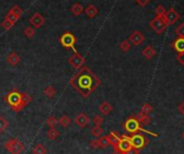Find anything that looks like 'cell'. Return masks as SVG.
<instances>
[{"label":"cell","instance_id":"7402d4cb","mask_svg":"<svg viewBox=\"0 0 184 154\" xmlns=\"http://www.w3.org/2000/svg\"><path fill=\"white\" fill-rule=\"evenodd\" d=\"M31 153H33V154H47V149H46V147H45L44 144L38 143V144H36V146L33 148Z\"/></svg>","mask_w":184,"mask_h":154},{"label":"cell","instance_id":"d590c367","mask_svg":"<svg viewBox=\"0 0 184 154\" xmlns=\"http://www.w3.org/2000/svg\"><path fill=\"white\" fill-rule=\"evenodd\" d=\"M176 33L178 35V37L184 38V23L180 24L176 29Z\"/></svg>","mask_w":184,"mask_h":154},{"label":"cell","instance_id":"d4e9b609","mask_svg":"<svg viewBox=\"0 0 184 154\" xmlns=\"http://www.w3.org/2000/svg\"><path fill=\"white\" fill-rule=\"evenodd\" d=\"M58 121H59V123H60V125L64 128L68 127V125L70 124V119L67 117V115H62Z\"/></svg>","mask_w":184,"mask_h":154},{"label":"cell","instance_id":"277c9868","mask_svg":"<svg viewBox=\"0 0 184 154\" xmlns=\"http://www.w3.org/2000/svg\"><path fill=\"white\" fill-rule=\"evenodd\" d=\"M124 128L130 134H137L138 132H140V130H143V132H146L147 134L157 136L156 134H153L151 132H147V130H143V128L140 126V123H139V121L135 119V117H129V119L124 123Z\"/></svg>","mask_w":184,"mask_h":154},{"label":"cell","instance_id":"9c48e42d","mask_svg":"<svg viewBox=\"0 0 184 154\" xmlns=\"http://www.w3.org/2000/svg\"><path fill=\"white\" fill-rule=\"evenodd\" d=\"M45 23H46V19H45V17L38 12L34 13V14L31 15V19H29V24H31V26L36 29L41 28V27L45 25Z\"/></svg>","mask_w":184,"mask_h":154},{"label":"cell","instance_id":"b9f144b4","mask_svg":"<svg viewBox=\"0 0 184 154\" xmlns=\"http://www.w3.org/2000/svg\"><path fill=\"white\" fill-rule=\"evenodd\" d=\"M140 153V150H135V149H130L129 151H127V152H125L124 154H139Z\"/></svg>","mask_w":184,"mask_h":154},{"label":"cell","instance_id":"f1b7e54d","mask_svg":"<svg viewBox=\"0 0 184 154\" xmlns=\"http://www.w3.org/2000/svg\"><path fill=\"white\" fill-rule=\"evenodd\" d=\"M119 47H120V50L124 52V53H127V52L131 49V43L129 42V40H124V41L120 43Z\"/></svg>","mask_w":184,"mask_h":154},{"label":"cell","instance_id":"9a60e30c","mask_svg":"<svg viewBox=\"0 0 184 154\" xmlns=\"http://www.w3.org/2000/svg\"><path fill=\"white\" fill-rule=\"evenodd\" d=\"M83 12L86 13L87 17H89V19H94V17L99 14V9H97L94 4H89L87 8H85Z\"/></svg>","mask_w":184,"mask_h":154},{"label":"cell","instance_id":"6da1fadb","mask_svg":"<svg viewBox=\"0 0 184 154\" xmlns=\"http://www.w3.org/2000/svg\"><path fill=\"white\" fill-rule=\"evenodd\" d=\"M68 83L83 98H88L102 84L99 77L87 66H83L78 69V71L69 79Z\"/></svg>","mask_w":184,"mask_h":154},{"label":"cell","instance_id":"8992f818","mask_svg":"<svg viewBox=\"0 0 184 154\" xmlns=\"http://www.w3.org/2000/svg\"><path fill=\"white\" fill-rule=\"evenodd\" d=\"M129 139H130V143L132 148L135 150H141L149 142L144 136L140 135V134H133L132 137H129Z\"/></svg>","mask_w":184,"mask_h":154},{"label":"cell","instance_id":"ffe728a7","mask_svg":"<svg viewBox=\"0 0 184 154\" xmlns=\"http://www.w3.org/2000/svg\"><path fill=\"white\" fill-rule=\"evenodd\" d=\"M83 10H85V8H83V4L79 3V2H76V3H74L72 7H70V12H72L75 16L80 15L81 13L83 12Z\"/></svg>","mask_w":184,"mask_h":154},{"label":"cell","instance_id":"484cf974","mask_svg":"<svg viewBox=\"0 0 184 154\" xmlns=\"http://www.w3.org/2000/svg\"><path fill=\"white\" fill-rule=\"evenodd\" d=\"M46 123H47V125L49 126L50 128H54L56 125H58L59 121H58V119H56V117H54V115H51V117H49L47 119Z\"/></svg>","mask_w":184,"mask_h":154},{"label":"cell","instance_id":"d6986e66","mask_svg":"<svg viewBox=\"0 0 184 154\" xmlns=\"http://www.w3.org/2000/svg\"><path fill=\"white\" fill-rule=\"evenodd\" d=\"M112 110H113V107L111 106L110 103H107V101H103V103L99 106V111L103 115H108L112 112Z\"/></svg>","mask_w":184,"mask_h":154},{"label":"cell","instance_id":"f35d334b","mask_svg":"<svg viewBox=\"0 0 184 154\" xmlns=\"http://www.w3.org/2000/svg\"><path fill=\"white\" fill-rule=\"evenodd\" d=\"M155 12H156V16H163L166 13V10L163 6H158L157 8H156Z\"/></svg>","mask_w":184,"mask_h":154},{"label":"cell","instance_id":"e575fe53","mask_svg":"<svg viewBox=\"0 0 184 154\" xmlns=\"http://www.w3.org/2000/svg\"><path fill=\"white\" fill-rule=\"evenodd\" d=\"M152 111H153V107H152L149 103H144V105L142 106V109H141V112L144 113V114H147V115H149Z\"/></svg>","mask_w":184,"mask_h":154},{"label":"cell","instance_id":"44dd1931","mask_svg":"<svg viewBox=\"0 0 184 154\" xmlns=\"http://www.w3.org/2000/svg\"><path fill=\"white\" fill-rule=\"evenodd\" d=\"M107 137H108L110 144H112V146L115 148V147H117V144H118V142H119L120 137H121V136H120L118 133H116V132H112L110 134V136H107Z\"/></svg>","mask_w":184,"mask_h":154},{"label":"cell","instance_id":"7a4b0ae2","mask_svg":"<svg viewBox=\"0 0 184 154\" xmlns=\"http://www.w3.org/2000/svg\"><path fill=\"white\" fill-rule=\"evenodd\" d=\"M3 99L15 112H20L25 108V106L22 103V94L17 92V90H12Z\"/></svg>","mask_w":184,"mask_h":154},{"label":"cell","instance_id":"5b68a950","mask_svg":"<svg viewBox=\"0 0 184 154\" xmlns=\"http://www.w3.org/2000/svg\"><path fill=\"white\" fill-rule=\"evenodd\" d=\"M76 37L73 35L69 31H66L64 33L62 36L60 37V43L62 46H64L65 49H72L74 52H76V49H75V44H76Z\"/></svg>","mask_w":184,"mask_h":154},{"label":"cell","instance_id":"f546056e","mask_svg":"<svg viewBox=\"0 0 184 154\" xmlns=\"http://www.w3.org/2000/svg\"><path fill=\"white\" fill-rule=\"evenodd\" d=\"M99 140H100V143H101V149H105L110 146V141H108L107 136H100Z\"/></svg>","mask_w":184,"mask_h":154},{"label":"cell","instance_id":"1f68e13d","mask_svg":"<svg viewBox=\"0 0 184 154\" xmlns=\"http://www.w3.org/2000/svg\"><path fill=\"white\" fill-rule=\"evenodd\" d=\"M24 35L26 38H28V39H31V38L35 36V28L34 27H27V28L24 29Z\"/></svg>","mask_w":184,"mask_h":154},{"label":"cell","instance_id":"3957f363","mask_svg":"<svg viewBox=\"0 0 184 154\" xmlns=\"http://www.w3.org/2000/svg\"><path fill=\"white\" fill-rule=\"evenodd\" d=\"M4 149H6L8 152H10L11 154H21L24 151V144L22 143L20 140L15 139H9L8 141L4 142L3 144Z\"/></svg>","mask_w":184,"mask_h":154},{"label":"cell","instance_id":"52a82bcc","mask_svg":"<svg viewBox=\"0 0 184 154\" xmlns=\"http://www.w3.org/2000/svg\"><path fill=\"white\" fill-rule=\"evenodd\" d=\"M151 27L155 30L156 33H158V35H161V33L165 31V29L167 28V22L165 21V19H163V16H156L154 20H152L151 21Z\"/></svg>","mask_w":184,"mask_h":154},{"label":"cell","instance_id":"d6a6232c","mask_svg":"<svg viewBox=\"0 0 184 154\" xmlns=\"http://www.w3.org/2000/svg\"><path fill=\"white\" fill-rule=\"evenodd\" d=\"M31 100H33V98H31V96L29 94H27V93H23L22 94V103H23L25 107L28 106L31 103Z\"/></svg>","mask_w":184,"mask_h":154},{"label":"cell","instance_id":"4316f807","mask_svg":"<svg viewBox=\"0 0 184 154\" xmlns=\"http://www.w3.org/2000/svg\"><path fill=\"white\" fill-rule=\"evenodd\" d=\"M9 12L13 13V14L17 15V17H21L22 14H23V9H22L21 7H19V6H13L12 8L10 9V11H9Z\"/></svg>","mask_w":184,"mask_h":154},{"label":"cell","instance_id":"bcb514c9","mask_svg":"<svg viewBox=\"0 0 184 154\" xmlns=\"http://www.w3.org/2000/svg\"><path fill=\"white\" fill-rule=\"evenodd\" d=\"M182 137H183V139H184V132L182 133Z\"/></svg>","mask_w":184,"mask_h":154},{"label":"cell","instance_id":"cb8c5ba5","mask_svg":"<svg viewBox=\"0 0 184 154\" xmlns=\"http://www.w3.org/2000/svg\"><path fill=\"white\" fill-rule=\"evenodd\" d=\"M60 136V132H59L58 130H56L55 127L54 128H50L49 130H48L47 133V137L49 138L50 140H55L56 138Z\"/></svg>","mask_w":184,"mask_h":154},{"label":"cell","instance_id":"4dcf8cb0","mask_svg":"<svg viewBox=\"0 0 184 154\" xmlns=\"http://www.w3.org/2000/svg\"><path fill=\"white\" fill-rule=\"evenodd\" d=\"M92 136L93 137H95V138H99L100 136H102V134H103V128L101 127V126H97V125H94V127L92 128Z\"/></svg>","mask_w":184,"mask_h":154},{"label":"cell","instance_id":"7bdbcfd3","mask_svg":"<svg viewBox=\"0 0 184 154\" xmlns=\"http://www.w3.org/2000/svg\"><path fill=\"white\" fill-rule=\"evenodd\" d=\"M178 110H179V112H180L181 114L184 115V101H183V103H181L180 105H179Z\"/></svg>","mask_w":184,"mask_h":154},{"label":"cell","instance_id":"ba28073f","mask_svg":"<svg viewBox=\"0 0 184 154\" xmlns=\"http://www.w3.org/2000/svg\"><path fill=\"white\" fill-rule=\"evenodd\" d=\"M85 63H86V59L85 57H83V55H81L80 53H78V52H74V54H73V56L69 58L68 60V64L72 66L73 68H75V69H80L83 66H85Z\"/></svg>","mask_w":184,"mask_h":154},{"label":"cell","instance_id":"8d00e7d4","mask_svg":"<svg viewBox=\"0 0 184 154\" xmlns=\"http://www.w3.org/2000/svg\"><path fill=\"white\" fill-rule=\"evenodd\" d=\"M4 19H7V20H9L10 22H12V23H17V21H19V19L20 17H17V15H14L13 13H11V12H8V14L6 15V17Z\"/></svg>","mask_w":184,"mask_h":154},{"label":"cell","instance_id":"4fadbf2b","mask_svg":"<svg viewBox=\"0 0 184 154\" xmlns=\"http://www.w3.org/2000/svg\"><path fill=\"white\" fill-rule=\"evenodd\" d=\"M74 122L77 126H79V127L83 128V127H86V126L89 124L90 119H89V117H87V115L85 114V113L81 112V113H79V114L76 115Z\"/></svg>","mask_w":184,"mask_h":154},{"label":"cell","instance_id":"ee69618b","mask_svg":"<svg viewBox=\"0 0 184 154\" xmlns=\"http://www.w3.org/2000/svg\"><path fill=\"white\" fill-rule=\"evenodd\" d=\"M178 60L184 66V52L182 54H180V55H178Z\"/></svg>","mask_w":184,"mask_h":154},{"label":"cell","instance_id":"603a6c76","mask_svg":"<svg viewBox=\"0 0 184 154\" xmlns=\"http://www.w3.org/2000/svg\"><path fill=\"white\" fill-rule=\"evenodd\" d=\"M44 94L46 95L48 98H53L56 95V90L51 85H48V86L44 90Z\"/></svg>","mask_w":184,"mask_h":154},{"label":"cell","instance_id":"2e32d148","mask_svg":"<svg viewBox=\"0 0 184 154\" xmlns=\"http://www.w3.org/2000/svg\"><path fill=\"white\" fill-rule=\"evenodd\" d=\"M7 62H8V64L11 65V66H17V65L20 64V62H21V57H20L15 52H11V53L7 56Z\"/></svg>","mask_w":184,"mask_h":154},{"label":"cell","instance_id":"30bf717a","mask_svg":"<svg viewBox=\"0 0 184 154\" xmlns=\"http://www.w3.org/2000/svg\"><path fill=\"white\" fill-rule=\"evenodd\" d=\"M115 148H117L118 150H120L124 153L127 152V151H129L130 149H132V146H131L130 139H129L128 136L122 135L121 137H120V140H119V142H118L117 147H115Z\"/></svg>","mask_w":184,"mask_h":154},{"label":"cell","instance_id":"836d02e7","mask_svg":"<svg viewBox=\"0 0 184 154\" xmlns=\"http://www.w3.org/2000/svg\"><path fill=\"white\" fill-rule=\"evenodd\" d=\"M1 26H2V28H3V29L9 30V29H11L13 26H14V23H12V22L9 21V20L4 19L3 21H2V23H1Z\"/></svg>","mask_w":184,"mask_h":154},{"label":"cell","instance_id":"f6af8a7d","mask_svg":"<svg viewBox=\"0 0 184 154\" xmlns=\"http://www.w3.org/2000/svg\"><path fill=\"white\" fill-rule=\"evenodd\" d=\"M113 154H124V152H121L120 150H118L117 148H114V152H113Z\"/></svg>","mask_w":184,"mask_h":154},{"label":"cell","instance_id":"8fae6325","mask_svg":"<svg viewBox=\"0 0 184 154\" xmlns=\"http://www.w3.org/2000/svg\"><path fill=\"white\" fill-rule=\"evenodd\" d=\"M128 40H129V42H130L131 44H133V45H135V46H138V45L142 44L143 42H144L145 37H144V35L141 33V31L135 30V31H133V33H131Z\"/></svg>","mask_w":184,"mask_h":154},{"label":"cell","instance_id":"e0dca14e","mask_svg":"<svg viewBox=\"0 0 184 154\" xmlns=\"http://www.w3.org/2000/svg\"><path fill=\"white\" fill-rule=\"evenodd\" d=\"M142 55L144 56L146 59H151V58H153V56L156 55V50L154 49L152 45H147V46H145L144 49H143Z\"/></svg>","mask_w":184,"mask_h":154},{"label":"cell","instance_id":"ac0fdd59","mask_svg":"<svg viewBox=\"0 0 184 154\" xmlns=\"http://www.w3.org/2000/svg\"><path fill=\"white\" fill-rule=\"evenodd\" d=\"M135 119H137L139 121V123L142 124V125H149L152 122L151 117L147 114H144V113H142V112L138 113V114L135 115Z\"/></svg>","mask_w":184,"mask_h":154},{"label":"cell","instance_id":"5bb4252c","mask_svg":"<svg viewBox=\"0 0 184 154\" xmlns=\"http://www.w3.org/2000/svg\"><path fill=\"white\" fill-rule=\"evenodd\" d=\"M171 46L176 50V52L178 53V55L182 54L184 52V38L179 37L177 40H174L173 43L171 44Z\"/></svg>","mask_w":184,"mask_h":154},{"label":"cell","instance_id":"74e56055","mask_svg":"<svg viewBox=\"0 0 184 154\" xmlns=\"http://www.w3.org/2000/svg\"><path fill=\"white\" fill-rule=\"evenodd\" d=\"M92 121H93V123H94V125L101 126V124L104 122V119H103V117H101V115H95V117L92 119Z\"/></svg>","mask_w":184,"mask_h":154},{"label":"cell","instance_id":"ab89813d","mask_svg":"<svg viewBox=\"0 0 184 154\" xmlns=\"http://www.w3.org/2000/svg\"><path fill=\"white\" fill-rule=\"evenodd\" d=\"M90 144H91L92 149H94V150H97V149H101V143H100L99 138H95V139H93Z\"/></svg>","mask_w":184,"mask_h":154},{"label":"cell","instance_id":"7c38bea8","mask_svg":"<svg viewBox=\"0 0 184 154\" xmlns=\"http://www.w3.org/2000/svg\"><path fill=\"white\" fill-rule=\"evenodd\" d=\"M163 17L165 19V21L167 22V24L172 25L180 19V15H179V13L177 12L174 9H170L169 11H166L165 15H163Z\"/></svg>","mask_w":184,"mask_h":154},{"label":"cell","instance_id":"83f0119b","mask_svg":"<svg viewBox=\"0 0 184 154\" xmlns=\"http://www.w3.org/2000/svg\"><path fill=\"white\" fill-rule=\"evenodd\" d=\"M8 126H9L8 120H7L4 117H0V134L3 133L4 130L8 128Z\"/></svg>","mask_w":184,"mask_h":154},{"label":"cell","instance_id":"60d3db41","mask_svg":"<svg viewBox=\"0 0 184 154\" xmlns=\"http://www.w3.org/2000/svg\"><path fill=\"white\" fill-rule=\"evenodd\" d=\"M149 1H151V0H135V2H137L140 7H145Z\"/></svg>","mask_w":184,"mask_h":154}]
</instances>
